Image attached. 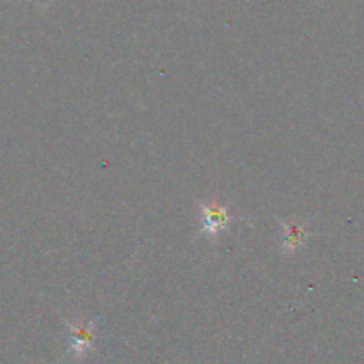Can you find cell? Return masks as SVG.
<instances>
[{
    "mask_svg": "<svg viewBox=\"0 0 364 364\" xmlns=\"http://www.w3.org/2000/svg\"><path fill=\"white\" fill-rule=\"evenodd\" d=\"M96 338V320L91 322L68 323V341H70V352L77 359L84 358L95 345Z\"/></svg>",
    "mask_w": 364,
    "mask_h": 364,
    "instance_id": "1",
    "label": "cell"
},
{
    "mask_svg": "<svg viewBox=\"0 0 364 364\" xmlns=\"http://www.w3.org/2000/svg\"><path fill=\"white\" fill-rule=\"evenodd\" d=\"M281 249L284 252H295L308 242L309 230L297 220H283L281 223Z\"/></svg>",
    "mask_w": 364,
    "mask_h": 364,
    "instance_id": "3",
    "label": "cell"
},
{
    "mask_svg": "<svg viewBox=\"0 0 364 364\" xmlns=\"http://www.w3.org/2000/svg\"><path fill=\"white\" fill-rule=\"evenodd\" d=\"M231 223V212L228 206L219 203L201 205V231L208 237H215L223 230H226Z\"/></svg>",
    "mask_w": 364,
    "mask_h": 364,
    "instance_id": "2",
    "label": "cell"
}]
</instances>
